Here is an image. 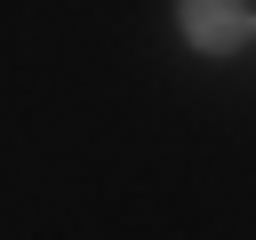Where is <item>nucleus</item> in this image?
Segmentation results:
<instances>
[{
  "label": "nucleus",
  "instance_id": "1",
  "mask_svg": "<svg viewBox=\"0 0 256 240\" xmlns=\"http://www.w3.org/2000/svg\"><path fill=\"white\" fill-rule=\"evenodd\" d=\"M176 24H184V40H192V48H208V56H224V48H240V40H248L240 0H184V8H176Z\"/></svg>",
  "mask_w": 256,
  "mask_h": 240
}]
</instances>
